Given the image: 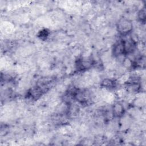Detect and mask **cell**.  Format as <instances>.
<instances>
[{
	"label": "cell",
	"instance_id": "8",
	"mask_svg": "<svg viewBox=\"0 0 146 146\" xmlns=\"http://www.w3.org/2000/svg\"><path fill=\"white\" fill-rule=\"evenodd\" d=\"M50 34V31L48 29H44L40 30L38 34V37L42 40H46Z\"/></svg>",
	"mask_w": 146,
	"mask_h": 146
},
{
	"label": "cell",
	"instance_id": "4",
	"mask_svg": "<svg viewBox=\"0 0 146 146\" xmlns=\"http://www.w3.org/2000/svg\"><path fill=\"white\" fill-rule=\"evenodd\" d=\"M93 64V61L91 59L79 58L78 59L76 64V68L79 70H83L91 67Z\"/></svg>",
	"mask_w": 146,
	"mask_h": 146
},
{
	"label": "cell",
	"instance_id": "9",
	"mask_svg": "<svg viewBox=\"0 0 146 146\" xmlns=\"http://www.w3.org/2000/svg\"><path fill=\"white\" fill-rule=\"evenodd\" d=\"M138 19L139 20L143 23H145V8H143L141 9L138 13Z\"/></svg>",
	"mask_w": 146,
	"mask_h": 146
},
{
	"label": "cell",
	"instance_id": "2",
	"mask_svg": "<svg viewBox=\"0 0 146 146\" xmlns=\"http://www.w3.org/2000/svg\"><path fill=\"white\" fill-rule=\"evenodd\" d=\"M44 92H45L40 87L36 85L35 87H34L29 90L27 93V98L32 100H36L39 99Z\"/></svg>",
	"mask_w": 146,
	"mask_h": 146
},
{
	"label": "cell",
	"instance_id": "6",
	"mask_svg": "<svg viewBox=\"0 0 146 146\" xmlns=\"http://www.w3.org/2000/svg\"><path fill=\"white\" fill-rule=\"evenodd\" d=\"M124 112V109L123 106L119 103H116L113 104L112 107V113L114 116L115 117H120L121 116Z\"/></svg>",
	"mask_w": 146,
	"mask_h": 146
},
{
	"label": "cell",
	"instance_id": "7",
	"mask_svg": "<svg viewBox=\"0 0 146 146\" xmlns=\"http://www.w3.org/2000/svg\"><path fill=\"white\" fill-rule=\"evenodd\" d=\"M101 86L106 88H111L115 87L116 82L115 80L110 79H105L102 82Z\"/></svg>",
	"mask_w": 146,
	"mask_h": 146
},
{
	"label": "cell",
	"instance_id": "3",
	"mask_svg": "<svg viewBox=\"0 0 146 146\" xmlns=\"http://www.w3.org/2000/svg\"><path fill=\"white\" fill-rule=\"evenodd\" d=\"M113 55L115 56H119L122 55H125L124 40L117 41L113 45L112 49Z\"/></svg>",
	"mask_w": 146,
	"mask_h": 146
},
{
	"label": "cell",
	"instance_id": "1",
	"mask_svg": "<svg viewBox=\"0 0 146 146\" xmlns=\"http://www.w3.org/2000/svg\"><path fill=\"white\" fill-rule=\"evenodd\" d=\"M117 30L122 35H126L133 29V24L131 20L126 18H120L116 24Z\"/></svg>",
	"mask_w": 146,
	"mask_h": 146
},
{
	"label": "cell",
	"instance_id": "5",
	"mask_svg": "<svg viewBox=\"0 0 146 146\" xmlns=\"http://www.w3.org/2000/svg\"><path fill=\"white\" fill-rule=\"evenodd\" d=\"M127 87L132 92H135L140 88V83L138 78H132L127 82Z\"/></svg>",
	"mask_w": 146,
	"mask_h": 146
}]
</instances>
